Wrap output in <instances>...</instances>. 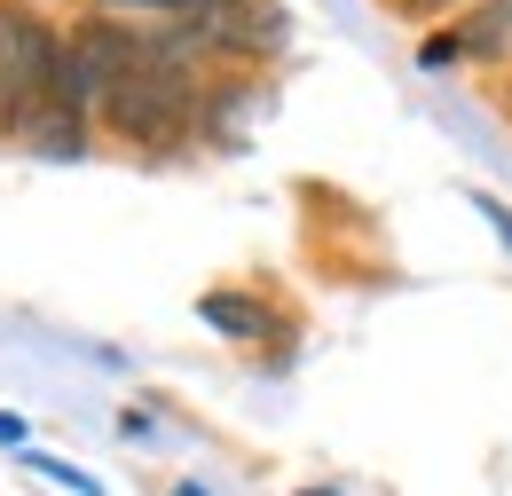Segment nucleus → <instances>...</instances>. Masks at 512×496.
<instances>
[{
    "label": "nucleus",
    "instance_id": "f257e3e1",
    "mask_svg": "<svg viewBox=\"0 0 512 496\" xmlns=\"http://www.w3.org/2000/svg\"><path fill=\"white\" fill-rule=\"evenodd\" d=\"M150 40H158V56L142 63V71H127V79L95 103V119L111 126L119 142H134V150H182L190 126H197V103H205V87H197V71H190L205 48H197L190 24L150 32Z\"/></svg>",
    "mask_w": 512,
    "mask_h": 496
},
{
    "label": "nucleus",
    "instance_id": "f03ea898",
    "mask_svg": "<svg viewBox=\"0 0 512 496\" xmlns=\"http://www.w3.org/2000/svg\"><path fill=\"white\" fill-rule=\"evenodd\" d=\"M56 48H64V32H48L32 8L0 0V134H32L48 79H56Z\"/></svg>",
    "mask_w": 512,
    "mask_h": 496
},
{
    "label": "nucleus",
    "instance_id": "7ed1b4c3",
    "mask_svg": "<svg viewBox=\"0 0 512 496\" xmlns=\"http://www.w3.org/2000/svg\"><path fill=\"white\" fill-rule=\"evenodd\" d=\"M512 56V0H473L465 16H457V32H442V40H426L418 48V63H497Z\"/></svg>",
    "mask_w": 512,
    "mask_h": 496
},
{
    "label": "nucleus",
    "instance_id": "20e7f679",
    "mask_svg": "<svg viewBox=\"0 0 512 496\" xmlns=\"http://www.w3.org/2000/svg\"><path fill=\"white\" fill-rule=\"evenodd\" d=\"M205 323H221V331H237V339H268V315L253 300H205Z\"/></svg>",
    "mask_w": 512,
    "mask_h": 496
},
{
    "label": "nucleus",
    "instance_id": "39448f33",
    "mask_svg": "<svg viewBox=\"0 0 512 496\" xmlns=\"http://www.w3.org/2000/svg\"><path fill=\"white\" fill-rule=\"evenodd\" d=\"M95 8H150V16H174V24H190V16H205L213 0H95Z\"/></svg>",
    "mask_w": 512,
    "mask_h": 496
},
{
    "label": "nucleus",
    "instance_id": "423d86ee",
    "mask_svg": "<svg viewBox=\"0 0 512 496\" xmlns=\"http://www.w3.org/2000/svg\"><path fill=\"white\" fill-rule=\"evenodd\" d=\"M402 16H442V8H457V0H394Z\"/></svg>",
    "mask_w": 512,
    "mask_h": 496
},
{
    "label": "nucleus",
    "instance_id": "0eeeda50",
    "mask_svg": "<svg viewBox=\"0 0 512 496\" xmlns=\"http://www.w3.org/2000/svg\"><path fill=\"white\" fill-rule=\"evenodd\" d=\"M481 213L497 221V237H505V245H512V213H505V205H481Z\"/></svg>",
    "mask_w": 512,
    "mask_h": 496
}]
</instances>
